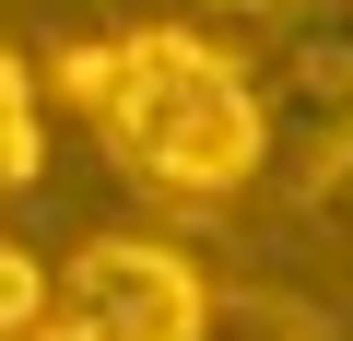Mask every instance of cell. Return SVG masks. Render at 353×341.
I'll return each mask as SVG.
<instances>
[{
  "mask_svg": "<svg viewBox=\"0 0 353 341\" xmlns=\"http://www.w3.org/2000/svg\"><path fill=\"white\" fill-rule=\"evenodd\" d=\"M259 130H271V177L330 189L353 165V0H294L259 36Z\"/></svg>",
  "mask_w": 353,
  "mask_h": 341,
  "instance_id": "2",
  "label": "cell"
},
{
  "mask_svg": "<svg viewBox=\"0 0 353 341\" xmlns=\"http://www.w3.org/2000/svg\"><path fill=\"white\" fill-rule=\"evenodd\" d=\"M330 189H341V212H353V165H341V177H330Z\"/></svg>",
  "mask_w": 353,
  "mask_h": 341,
  "instance_id": "8",
  "label": "cell"
},
{
  "mask_svg": "<svg viewBox=\"0 0 353 341\" xmlns=\"http://www.w3.org/2000/svg\"><path fill=\"white\" fill-rule=\"evenodd\" d=\"M201 341H318V318H294V306H271V294H212Z\"/></svg>",
  "mask_w": 353,
  "mask_h": 341,
  "instance_id": "6",
  "label": "cell"
},
{
  "mask_svg": "<svg viewBox=\"0 0 353 341\" xmlns=\"http://www.w3.org/2000/svg\"><path fill=\"white\" fill-rule=\"evenodd\" d=\"M118 24H176V36H212V48H259L294 0H106Z\"/></svg>",
  "mask_w": 353,
  "mask_h": 341,
  "instance_id": "4",
  "label": "cell"
},
{
  "mask_svg": "<svg viewBox=\"0 0 353 341\" xmlns=\"http://www.w3.org/2000/svg\"><path fill=\"white\" fill-rule=\"evenodd\" d=\"M36 165H48V94L24 48H0V189H36Z\"/></svg>",
  "mask_w": 353,
  "mask_h": 341,
  "instance_id": "5",
  "label": "cell"
},
{
  "mask_svg": "<svg viewBox=\"0 0 353 341\" xmlns=\"http://www.w3.org/2000/svg\"><path fill=\"white\" fill-rule=\"evenodd\" d=\"M59 94L94 106V130L118 141V165L165 200H236L248 177H271V130H259V83L236 48L176 36V24H118L59 48Z\"/></svg>",
  "mask_w": 353,
  "mask_h": 341,
  "instance_id": "1",
  "label": "cell"
},
{
  "mask_svg": "<svg viewBox=\"0 0 353 341\" xmlns=\"http://www.w3.org/2000/svg\"><path fill=\"white\" fill-rule=\"evenodd\" d=\"M48 294H59V271H48L36 247H0V341H36Z\"/></svg>",
  "mask_w": 353,
  "mask_h": 341,
  "instance_id": "7",
  "label": "cell"
},
{
  "mask_svg": "<svg viewBox=\"0 0 353 341\" xmlns=\"http://www.w3.org/2000/svg\"><path fill=\"white\" fill-rule=\"evenodd\" d=\"M201 318H212V282L176 259V247L106 236V247H83L59 271L36 341H201Z\"/></svg>",
  "mask_w": 353,
  "mask_h": 341,
  "instance_id": "3",
  "label": "cell"
}]
</instances>
